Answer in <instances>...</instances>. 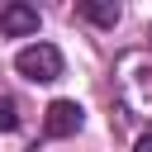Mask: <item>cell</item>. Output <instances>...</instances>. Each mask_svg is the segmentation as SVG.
<instances>
[{"instance_id": "obj_8", "label": "cell", "mask_w": 152, "mask_h": 152, "mask_svg": "<svg viewBox=\"0 0 152 152\" xmlns=\"http://www.w3.org/2000/svg\"><path fill=\"white\" fill-rule=\"evenodd\" d=\"M147 38H152V28H147Z\"/></svg>"}, {"instance_id": "obj_9", "label": "cell", "mask_w": 152, "mask_h": 152, "mask_svg": "<svg viewBox=\"0 0 152 152\" xmlns=\"http://www.w3.org/2000/svg\"><path fill=\"white\" fill-rule=\"evenodd\" d=\"M28 152H38V147H28Z\"/></svg>"}, {"instance_id": "obj_5", "label": "cell", "mask_w": 152, "mask_h": 152, "mask_svg": "<svg viewBox=\"0 0 152 152\" xmlns=\"http://www.w3.org/2000/svg\"><path fill=\"white\" fill-rule=\"evenodd\" d=\"M76 14H81V19H90L95 28H114V24H119V5H114V0H86Z\"/></svg>"}, {"instance_id": "obj_6", "label": "cell", "mask_w": 152, "mask_h": 152, "mask_svg": "<svg viewBox=\"0 0 152 152\" xmlns=\"http://www.w3.org/2000/svg\"><path fill=\"white\" fill-rule=\"evenodd\" d=\"M14 128H19V109L10 95H0V133H14Z\"/></svg>"}, {"instance_id": "obj_1", "label": "cell", "mask_w": 152, "mask_h": 152, "mask_svg": "<svg viewBox=\"0 0 152 152\" xmlns=\"http://www.w3.org/2000/svg\"><path fill=\"white\" fill-rule=\"evenodd\" d=\"M114 90L124 114L152 124V52L147 48H128L114 57Z\"/></svg>"}, {"instance_id": "obj_7", "label": "cell", "mask_w": 152, "mask_h": 152, "mask_svg": "<svg viewBox=\"0 0 152 152\" xmlns=\"http://www.w3.org/2000/svg\"><path fill=\"white\" fill-rule=\"evenodd\" d=\"M133 152H152V128H147V133H142V138L133 142Z\"/></svg>"}, {"instance_id": "obj_2", "label": "cell", "mask_w": 152, "mask_h": 152, "mask_svg": "<svg viewBox=\"0 0 152 152\" xmlns=\"http://www.w3.org/2000/svg\"><path fill=\"white\" fill-rule=\"evenodd\" d=\"M14 71H19L24 81H33V86H48V81L62 76V52H57L52 43H28V48H19Z\"/></svg>"}, {"instance_id": "obj_4", "label": "cell", "mask_w": 152, "mask_h": 152, "mask_svg": "<svg viewBox=\"0 0 152 152\" xmlns=\"http://www.w3.org/2000/svg\"><path fill=\"white\" fill-rule=\"evenodd\" d=\"M28 33H38V10L24 0L0 5V38H28Z\"/></svg>"}, {"instance_id": "obj_3", "label": "cell", "mask_w": 152, "mask_h": 152, "mask_svg": "<svg viewBox=\"0 0 152 152\" xmlns=\"http://www.w3.org/2000/svg\"><path fill=\"white\" fill-rule=\"evenodd\" d=\"M81 124H86V109H81L76 100H52L48 114H43V133H48V138H76Z\"/></svg>"}]
</instances>
